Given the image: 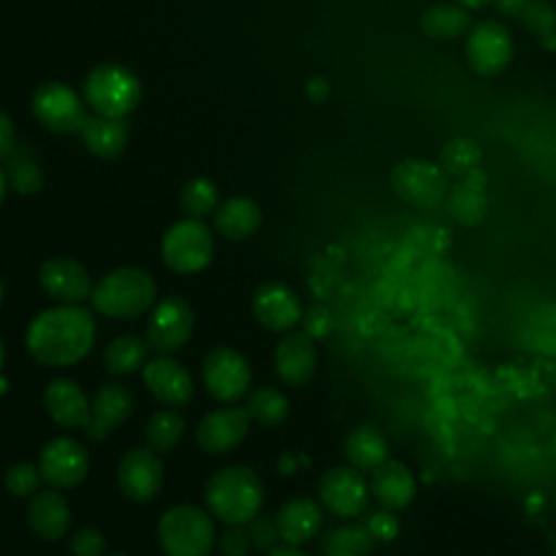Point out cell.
I'll return each instance as SVG.
<instances>
[{"label": "cell", "mask_w": 556, "mask_h": 556, "mask_svg": "<svg viewBox=\"0 0 556 556\" xmlns=\"http://www.w3.org/2000/svg\"><path fill=\"white\" fill-rule=\"evenodd\" d=\"M274 367L287 387L306 384L317 369L313 337L306 332H291L282 337L274 350Z\"/></svg>", "instance_id": "18"}, {"label": "cell", "mask_w": 556, "mask_h": 556, "mask_svg": "<svg viewBox=\"0 0 556 556\" xmlns=\"http://www.w3.org/2000/svg\"><path fill=\"white\" fill-rule=\"evenodd\" d=\"M248 536H250V543L252 547H256L258 552H269L278 545V528H276V521L269 517V515H256L248 521Z\"/></svg>", "instance_id": "39"}, {"label": "cell", "mask_w": 556, "mask_h": 556, "mask_svg": "<svg viewBox=\"0 0 556 556\" xmlns=\"http://www.w3.org/2000/svg\"><path fill=\"white\" fill-rule=\"evenodd\" d=\"M204 502L219 521L228 526H245L261 510L263 482L254 469L230 465L208 478Z\"/></svg>", "instance_id": "2"}, {"label": "cell", "mask_w": 556, "mask_h": 556, "mask_svg": "<svg viewBox=\"0 0 556 556\" xmlns=\"http://www.w3.org/2000/svg\"><path fill=\"white\" fill-rule=\"evenodd\" d=\"M248 426L250 415L245 408H217L200 419L195 428V441L208 454H226L243 441V437L248 434Z\"/></svg>", "instance_id": "16"}, {"label": "cell", "mask_w": 556, "mask_h": 556, "mask_svg": "<svg viewBox=\"0 0 556 556\" xmlns=\"http://www.w3.org/2000/svg\"><path fill=\"white\" fill-rule=\"evenodd\" d=\"M326 91H328V89H326V83H324V80H315V83L311 85V96H313V98H317V100H319V98H324V96H326Z\"/></svg>", "instance_id": "48"}, {"label": "cell", "mask_w": 556, "mask_h": 556, "mask_svg": "<svg viewBox=\"0 0 556 556\" xmlns=\"http://www.w3.org/2000/svg\"><path fill=\"white\" fill-rule=\"evenodd\" d=\"M143 382L167 406H185L193 397V380L187 367L165 354L143 367Z\"/></svg>", "instance_id": "19"}, {"label": "cell", "mask_w": 556, "mask_h": 556, "mask_svg": "<svg viewBox=\"0 0 556 556\" xmlns=\"http://www.w3.org/2000/svg\"><path fill=\"white\" fill-rule=\"evenodd\" d=\"M35 117L54 132H76L87 122L78 93L65 83H43L33 93Z\"/></svg>", "instance_id": "10"}, {"label": "cell", "mask_w": 556, "mask_h": 556, "mask_svg": "<svg viewBox=\"0 0 556 556\" xmlns=\"http://www.w3.org/2000/svg\"><path fill=\"white\" fill-rule=\"evenodd\" d=\"M252 313L263 328L285 332L302 319V304L298 293L285 282H263L252 295Z\"/></svg>", "instance_id": "14"}, {"label": "cell", "mask_w": 556, "mask_h": 556, "mask_svg": "<svg viewBox=\"0 0 556 556\" xmlns=\"http://www.w3.org/2000/svg\"><path fill=\"white\" fill-rule=\"evenodd\" d=\"M13 143H15L13 124H11L9 115L4 111H0V159H7L13 152Z\"/></svg>", "instance_id": "44"}, {"label": "cell", "mask_w": 556, "mask_h": 556, "mask_svg": "<svg viewBox=\"0 0 556 556\" xmlns=\"http://www.w3.org/2000/svg\"><path fill=\"white\" fill-rule=\"evenodd\" d=\"M132 413V395L124 384H102L91 402V421L85 428L87 437L100 441L109 430L122 426Z\"/></svg>", "instance_id": "22"}, {"label": "cell", "mask_w": 556, "mask_h": 556, "mask_svg": "<svg viewBox=\"0 0 556 556\" xmlns=\"http://www.w3.org/2000/svg\"><path fill=\"white\" fill-rule=\"evenodd\" d=\"M243 408L261 426H278L289 415V400L274 387H261L248 395Z\"/></svg>", "instance_id": "33"}, {"label": "cell", "mask_w": 556, "mask_h": 556, "mask_svg": "<svg viewBox=\"0 0 556 556\" xmlns=\"http://www.w3.org/2000/svg\"><path fill=\"white\" fill-rule=\"evenodd\" d=\"M343 452L350 465L356 467L358 471H374L384 460H389L387 439L371 424H363L354 428L343 443Z\"/></svg>", "instance_id": "27"}, {"label": "cell", "mask_w": 556, "mask_h": 556, "mask_svg": "<svg viewBox=\"0 0 556 556\" xmlns=\"http://www.w3.org/2000/svg\"><path fill=\"white\" fill-rule=\"evenodd\" d=\"M83 141L91 154L100 159H115L122 154L128 139V124L124 117H87L80 128Z\"/></svg>", "instance_id": "26"}, {"label": "cell", "mask_w": 556, "mask_h": 556, "mask_svg": "<svg viewBox=\"0 0 556 556\" xmlns=\"http://www.w3.org/2000/svg\"><path fill=\"white\" fill-rule=\"evenodd\" d=\"M48 415L63 428H87L91 421V404L83 387L70 378H54L43 393Z\"/></svg>", "instance_id": "20"}, {"label": "cell", "mask_w": 556, "mask_h": 556, "mask_svg": "<svg viewBox=\"0 0 556 556\" xmlns=\"http://www.w3.org/2000/svg\"><path fill=\"white\" fill-rule=\"evenodd\" d=\"M2 363H4V345H2V339H0V371H2ZM9 389V382L7 378L0 374V395Z\"/></svg>", "instance_id": "49"}, {"label": "cell", "mask_w": 556, "mask_h": 556, "mask_svg": "<svg viewBox=\"0 0 556 556\" xmlns=\"http://www.w3.org/2000/svg\"><path fill=\"white\" fill-rule=\"evenodd\" d=\"M261 208L250 198H230L217 206L213 224L226 239H248L261 226Z\"/></svg>", "instance_id": "28"}, {"label": "cell", "mask_w": 556, "mask_h": 556, "mask_svg": "<svg viewBox=\"0 0 556 556\" xmlns=\"http://www.w3.org/2000/svg\"><path fill=\"white\" fill-rule=\"evenodd\" d=\"M193 330V311L178 295L163 298L150 313L146 326L148 348L156 354H172L182 348Z\"/></svg>", "instance_id": "11"}, {"label": "cell", "mask_w": 556, "mask_h": 556, "mask_svg": "<svg viewBox=\"0 0 556 556\" xmlns=\"http://www.w3.org/2000/svg\"><path fill=\"white\" fill-rule=\"evenodd\" d=\"M83 96L98 115L126 117L141 100V83L128 67L102 63L87 74Z\"/></svg>", "instance_id": "4"}, {"label": "cell", "mask_w": 556, "mask_h": 556, "mask_svg": "<svg viewBox=\"0 0 556 556\" xmlns=\"http://www.w3.org/2000/svg\"><path fill=\"white\" fill-rule=\"evenodd\" d=\"M117 482L126 497L135 502H150L163 484V465L154 450L135 447L124 454L117 467Z\"/></svg>", "instance_id": "15"}, {"label": "cell", "mask_w": 556, "mask_h": 556, "mask_svg": "<svg viewBox=\"0 0 556 556\" xmlns=\"http://www.w3.org/2000/svg\"><path fill=\"white\" fill-rule=\"evenodd\" d=\"M250 545L252 543H250L248 530H243L241 526H228L217 541L222 556H245Z\"/></svg>", "instance_id": "41"}, {"label": "cell", "mask_w": 556, "mask_h": 556, "mask_svg": "<svg viewBox=\"0 0 556 556\" xmlns=\"http://www.w3.org/2000/svg\"><path fill=\"white\" fill-rule=\"evenodd\" d=\"M482 150L480 146L469 137H454L450 139L439 154V165L447 174V178L460 180L476 169H480Z\"/></svg>", "instance_id": "31"}, {"label": "cell", "mask_w": 556, "mask_h": 556, "mask_svg": "<svg viewBox=\"0 0 556 556\" xmlns=\"http://www.w3.org/2000/svg\"><path fill=\"white\" fill-rule=\"evenodd\" d=\"M391 187L406 204L432 208L445 200L450 178L439 163L428 159H404L391 172Z\"/></svg>", "instance_id": "7"}, {"label": "cell", "mask_w": 556, "mask_h": 556, "mask_svg": "<svg viewBox=\"0 0 556 556\" xmlns=\"http://www.w3.org/2000/svg\"><path fill=\"white\" fill-rule=\"evenodd\" d=\"M148 354V343L137 334H122L113 339L104 350V365L113 376H130L143 363Z\"/></svg>", "instance_id": "32"}, {"label": "cell", "mask_w": 556, "mask_h": 556, "mask_svg": "<svg viewBox=\"0 0 556 556\" xmlns=\"http://www.w3.org/2000/svg\"><path fill=\"white\" fill-rule=\"evenodd\" d=\"M180 206L191 219H202L217 206V187L208 178H191L180 191Z\"/></svg>", "instance_id": "35"}, {"label": "cell", "mask_w": 556, "mask_h": 556, "mask_svg": "<svg viewBox=\"0 0 556 556\" xmlns=\"http://www.w3.org/2000/svg\"><path fill=\"white\" fill-rule=\"evenodd\" d=\"M367 530L371 532L374 541H391L397 536L400 532V521L393 515V510H378L369 517L367 521Z\"/></svg>", "instance_id": "42"}, {"label": "cell", "mask_w": 556, "mask_h": 556, "mask_svg": "<svg viewBox=\"0 0 556 556\" xmlns=\"http://www.w3.org/2000/svg\"><path fill=\"white\" fill-rule=\"evenodd\" d=\"M304 328H306V334L311 337H326L332 328V317L330 313L324 308V306H311L304 315Z\"/></svg>", "instance_id": "43"}, {"label": "cell", "mask_w": 556, "mask_h": 556, "mask_svg": "<svg viewBox=\"0 0 556 556\" xmlns=\"http://www.w3.org/2000/svg\"><path fill=\"white\" fill-rule=\"evenodd\" d=\"M515 52L513 37L508 28L497 20H482L469 28L465 41V56L469 67L478 76H497L502 74Z\"/></svg>", "instance_id": "8"}, {"label": "cell", "mask_w": 556, "mask_h": 556, "mask_svg": "<svg viewBox=\"0 0 556 556\" xmlns=\"http://www.w3.org/2000/svg\"><path fill=\"white\" fill-rule=\"evenodd\" d=\"M4 193H7V174H4V169L0 167V204H2V200H4Z\"/></svg>", "instance_id": "50"}, {"label": "cell", "mask_w": 556, "mask_h": 556, "mask_svg": "<svg viewBox=\"0 0 556 556\" xmlns=\"http://www.w3.org/2000/svg\"><path fill=\"white\" fill-rule=\"evenodd\" d=\"M156 295L152 276L139 267H119L106 274L91 291V304L98 313L117 319L143 315Z\"/></svg>", "instance_id": "3"}, {"label": "cell", "mask_w": 556, "mask_h": 556, "mask_svg": "<svg viewBox=\"0 0 556 556\" xmlns=\"http://www.w3.org/2000/svg\"><path fill=\"white\" fill-rule=\"evenodd\" d=\"M159 541L167 556H208L215 526L202 508L180 504L159 519Z\"/></svg>", "instance_id": "5"}, {"label": "cell", "mask_w": 556, "mask_h": 556, "mask_svg": "<svg viewBox=\"0 0 556 556\" xmlns=\"http://www.w3.org/2000/svg\"><path fill=\"white\" fill-rule=\"evenodd\" d=\"M213 235L200 219L176 222L161 241V256L176 274H195L213 258Z\"/></svg>", "instance_id": "6"}, {"label": "cell", "mask_w": 556, "mask_h": 556, "mask_svg": "<svg viewBox=\"0 0 556 556\" xmlns=\"http://www.w3.org/2000/svg\"><path fill=\"white\" fill-rule=\"evenodd\" d=\"M2 295H4V289H2V280H0V304H2Z\"/></svg>", "instance_id": "51"}, {"label": "cell", "mask_w": 556, "mask_h": 556, "mask_svg": "<svg viewBox=\"0 0 556 556\" xmlns=\"http://www.w3.org/2000/svg\"><path fill=\"white\" fill-rule=\"evenodd\" d=\"M39 282L52 300L63 304L83 302L93 291L87 269L78 261L65 256L48 258L39 269Z\"/></svg>", "instance_id": "17"}, {"label": "cell", "mask_w": 556, "mask_h": 556, "mask_svg": "<svg viewBox=\"0 0 556 556\" xmlns=\"http://www.w3.org/2000/svg\"><path fill=\"white\" fill-rule=\"evenodd\" d=\"M274 521L285 543L302 545L321 530L324 517L317 502L308 497H293L278 508Z\"/></svg>", "instance_id": "24"}, {"label": "cell", "mask_w": 556, "mask_h": 556, "mask_svg": "<svg viewBox=\"0 0 556 556\" xmlns=\"http://www.w3.org/2000/svg\"><path fill=\"white\" fill-rule=\"evenodd\" d=\"M552 556H556V547H554V554Z\"/></svg>", "instance_id": "53"}, {"label": "cell", "mask_w": 556, "mask_h": 556, "mask_svg": "<svg viewBox=\"0 0 556 556\" xmlns=\"http://www.w3.org/2000/svg\"><path fill=\"white\" fill-rule=\"evenodd\" d=\"M70 549L74 556H104L106 541L96 528H83L72 536Z\"/></svg>", "instance_id": "40"}, {"label": "cell", "mask_w": 556, "mask_h": 556, "mask_svg": "<svg viewBox=\"0 0 556 556\" xmlns=\"http://www.w3.org/2000/svg\"><path fill=\"white\" fill-rule=\"evenodd\" d=\"M96 321L76 304L41 311L26 330L30 356L48 367H65L83 361L93 348Z\"/></svg>", "instance_id": "1"}, {"label": "cell", "mask_w": 556, "mask_h": 556, "mask_svg": "<svg viewBox=\"0 0 556 556\" xmlns=\"http://www.w3.org/2000/svg\"><path fill=\"white\" fill-rule=\"evenodd\" d=\"M523 26L541 39L545 48H556V9L545 0H530L521 11Z\"/></svg>", "instance_id": "36"}, {"label": "cell", "mask_w": 556, "mask_h": 556, "mask_svg": "<svg viewBox=\"0 0 556 556\" xmlns=\"http://www.w3.org/2000/svg\"><path fill=\"white\" fill-rule=\"evenodd\" d=\"M415 476L400 460H384L371 471L369 493L387 510H402L415 497Z\"/></svg>", "instance_id": "23"}, {"label": "cell", "mask_w": 556, "mask_h": 556, "mask_svg": "<svg viewBox=\"0 0 556 556\" xmlns=\"http://www.w3.org/2000/svg\"><path fill=\"white\" fill-rule=\"evenodd\" d=\"M530 0H495L493 4L497 7V11L502 13V15H508V17H519L521 15V11L526 9V4H528Z\"/></svg>", "instance_id": "45"}, {"label": "cell", "mask_w": 556, "mask_h": 556, "mask_svg": "<svg viewBox=\"0 0 556 556\" xmlns=\"http://www.w3.org/2000/svg\"><path fill=\"white\" fill-rule=\"evenodd\" d=\"M445 211L460 226H478L486 217L489 198L484 191V174L476 169L473 174L456 180L445 193Z\"/></svg>", "instance_id": "21"}, {"label": "cell", "mask_w": 556, "mask_h": 556, "mask_svg": "<svg viewBox=\"0 0 556 556\" xmlns=\"http://www.w3.org/2000/svg\"><path fill=\"white\" fill-rule=\"evenodd\" d=\"M454 2L467 11H476V9H484V7L493 4L495 0H454Z\"/></svg>", "instance_id": "47"}, {"label": "cell", "mask_w": 556, "mask_h": 556, "mask_svg": "<svg viewBox=\"0 0 556 556\" xmlns=\"http://www.w3.org/2000/svg\"><path fill=\"white\" fill-rule=\"evenodd\" d=\"M374 536L367 526L348 523L332 528L324 541L321 552L324 556H369L374 552Z\"/></svg>", "instance_id": "30"}, {"label": "cell", "mask_w": 556, "mask_h": 556, "mask_svg": "<svg viewBox=\"0 0 556 556\" xmlns=\"http://www.w3.org/2000/svg\"><path fill=\"white\" fill-rule=\"evenodd\" d=\"M39 471L48 484L72 489L80 484L89 471L87 450L70 437H56L43 445L39 454Z\"/></svg>", "instance_id": "12"}, {"label": "cell", "mask_w": 556, "mask_h": 556, "mask_svg": "<svg viewBox=\"0 0 556 556\" xmlns=\"http://www.w3.org/2000/svg\"><path fill=\"white\" fill-rule=\"evenodd\" d=\"M202 382L211 397L237 402L250 391L252 369L245 356L232 348H215L202 365Z\"/></svg>", "instance_id": "9"}, {"label": "cell", "mask_w": 556, "mask_h": 556, "mask_svg": "<svg viewBox=\"0 0 556 556\" xmlns=\"http://www.w3.org/2000/svg\"><path fill=\"white\" fill-rule=\"evenodd\" d=\"M41 471L39 467L30 465V463H15L7 469L4 473V484L7 489L15 495V497H28L33 493L39 491V484H41Z\"/></svg>", "instance_id": "38"}, {"label": "cell", "mask_w": 556, "mask_h": 556, "mask_svg": "<svg viewBox=\"0 0 556 556\" xmlns=\"http://www.w3.org/2000/svg\"><path fill=\"white\" fill-rule=\"evenodd\" d=\"M319 497L337 517H358L369 502V486L356 467H332L319 480Z\"/></svg>", "instance_id": "13"}, {"label": "cell", "mask_w": 556, "mask_h": 556, "mask_svg": "<svg viewBox=\"0 0 556 556\" xmlns=\"http://www.w3.org/2000/svg\"><path fill=\"white\" fill-rule=\"evenodd\" d=\"M185 432V419L176 408H161L156 410L146 426V441L148 447L154 452L172 450Z\"/></svg>", "instance_id": "34"}, {"label": "cell", "mask_w": 556, "mask_h": 556, "mask_svg": "<svg viewBox=\"0 0 556 556\" xmlns=\"http://www.w3.org/2000/svg\"><path fill=\"white\" fill-rule=\"evenodd\" d=\"M113 556H126V554H113Z\"/></svg>", "instance_id": "52"}, {"label": "cell", "mask_w": 556, "mask_h": 556, "mask_svg": "<svg viewBox=\"0 0 556 556\" xmlns=\"http://www.w3.org/2000/svg\"><path fill=\"white\" fill-rule=\"evenodd\" d=\"M9 165H7V180L11 182V187L17 193H37L43 185V176L41 169L37 167V163L24 154H9Z\"/></svg>", "instance_id": "37"}, {"label": "cell", "mask_w": 556, "mask_h": 556, "mask_svg": "<svg viewBox=\"0 0 556 556\" xmlns=\"http://www.w3.org/2000/svg\"><path fill=\"white\" fill-rule=\"evenodd\" d=\"M26 517L30 530L46 541L61 539L72 521L70 506L56 491H37L28 502Z\"/></svg>", "instance_id": "25"}, {"label": "cell", "mask_w": 556, "mask_h": 556, "mask_svg": "<svg viewBox=\"0 0 556 556\" xmlns=\"http://www.w3.org/2000/svg\"><path fill=\"white\" fill-rule=\"evenodd\" d=\"M267 556H308V554H304L298 545L285 543V545H276L274 549H269Z\"/></svg>", "instance_id": "46"}, {"label": "cell", "mask_w": 556, "mask_h": 556, "mask_svg": "<svg viewBox=\"0 0 556 556\" xmlns=\"http://www.w3.org/2000/svg\"><path fill=\"white\" fill-rule=\"evenodd\" d=\"M419 28L426 37L445 41L465 35L471 28V15L456 2H441L428 7L419 17Z\"/></svg>", "instance_id": "29"}]
</instances>
